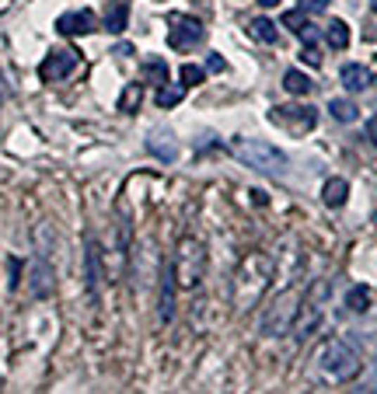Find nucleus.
Returning <instances> with one entry per match:
<instances>
[{
    "mask_svg": "<svg viewBox=\"0 0 377 394\" xmlns=\"http://www.w3.org/2000/svg\"><path fill=\"white\" fill-rule=\"evenodd\" d=\"M273 283V262L269 255L262 251H248L234 272V290H231V300H234V310H252L266 290Z\"/></svg>",
    "mask_w": 377,
    "mask_h": 394,
    "instance_id": "nucleus-1",
    "label": "nucleus"
},
{
    "mask_svg": "<svg viewBox=\"0 0 377 394\" xmlns=\"http://www.w3.org/2000/svg\"><path fill=\"white\" fill-rule=\"evenodd\" d=\"M328 290H332V283H328V280H314V283L307 287V294L297 300V314H293V324H290V335H293V342H297V346H300V342H307V339L314 335V328L321 324Z\"/></svg>",
    "mask_w": 377,
    "mask_h": 394,
    "instance_id": "nucleus-2",
    "label": "nucleus"
},
{
    "mask_svg": "<svg viewBox=\"0 0 377 394\" xmlns=\"http://www.w3.org/2000/svg\"><path fill=\"white\" fill-rule=\"evenodd\" d=\"M318 367L332 381H353L360 374V353L346 339H325V346L318 349Z\"/></svg>",
    "mask_w": 377,
    "mask_h": 394,
    "instance_id": "nucleus-3",
    "label": "nucleus"
},
{
    "mask_svg": "<svg viewBox=\"0 0 377 394\" xmlns=\"http://www.w3.org/2000/svg\"><path fill=\"white\" fill-rule=\"evenodd\" d=\"M231 150H234L248 168H255V171H266V175H283V171H286V154L276 150L273 143H266V140L238 136V140L231 143Z\"/></svg>",
    "mask_w": 377,
    "mask_h": 394,
    "instance_id": "nucleus-4",
    "label": "nucleus"
},
{
    "mask_svg": "<svg viewBox=\"0 0 377 394\" xmlns=\"http://www.w3.org/2000/svg\"><path fill=\"white\" fill-rule=\"evenodd\" d=\"M172 272H175V283H179L182 290H196V287L203 283V276H206V248H203V241L182 237Z\"/></svg>",
    "mask_w": 377,
    "mask_h": 394,
    "instance_id": "nucleus-5",
    "label": "nucleus"
},
{
    "mask_svg": "<svg viewBox=\"0 0 377 394\" xmlns=\"http://www.w3.org/2000/svg\"><path fill=\"white\" fill-rule=\"evenodd\" d=\"M297 290H286L280 294L273 303H269V310L262 314V324H259V331L266 335V339H276L283 331H290V324H293V314H297Z\"/></svg>",
    "mask_w": 377,
    "mask_h": 394,
    "instance_id": "nucleus-6",
    "label": "nucleus"
},
{
    "mask_svg": "<svg viewBox=\"0 0 377 394\" xmlns=\"http://www.w3.org/2000/svg\"><path fill=\"white\" fill-rule=\"evenodd\" d=\"M269 119L283 126V129H290V133H307V129H314V122H318V112L311 108V105H276V108H269Z\"/></svg>",
    "mask_w": 377,
    "mask_h": 394,
    "instance_id": "nucleus-7",
    "label": "nucleus"
},
{
    "mask_svg": "<svg viewBox=\"0 0 377 394\" xmlns=\"http://www.w3.org/2000/svg\"><path fill=\"white\" fill-rule=\"evenodd\" d=\"M81 67V56H77V49H53L46 60H42V67H39V77L46 81V84H60V81H67L74 70Z\"/></svg>",
    "mask_w": 377,
    "mask_h": 394,
    "instance_id": "nucleus-8",
    "label": "nucleus"
},
{
    "mask_svg": "<svg viewBox=\"0 0 377 394\" xmlns=\"http://www.w3.org/2000/svg\"><path fill=\"white\" fill-rule=\"evenodd\" d=\"M203 35H206L203 21L179 14V18H172V28H168V46H172V49H192V46H199V42H203Z\"/></svg>",
    "mask_w": 377,
    "mask_h": 394,
    "instance_id": "nucleus-9",
    "label": "nucleus"
},
{
    "mask_svg": "<svg viewBox=\"0 0 377 394\" xmlns=\"http://www.w3.org/2000/svg\"><path fill=\"white\" fill-rule=\"evenodd\" d=\"M94 25H98V18L91 11H70V14H60L56 32L60 35H88V32H94Z\"/></svg>",
    "mask_w": 377,
    "mask_h": 394,
    "instance_id": "nucleus-10",
    "label": "nucleus"
},
{
    "mask_svg": "<svg viewBox=\"0 0 377 394\" xmlns=\"http://www.w3.org/2000/svg\"><path fill=\"white\" fill-rule=\"evenodd\" d=\"M339 77H343V88H346V91H353V95L371 88V70H367L364 63H346Z\"/></svg>",
    "mask_w": 377,
    "mask_h": 394,
    "instance_id": "nucleus-11",
    "label": "nucleus"
},
{
    "mask_svg": "<svg viewBox=\"0 0 377 394\" xmlns=\"http://www.w3.org/2000/svg\"><path fill=\"white\" fill-rule=\"evenodd\" d=\"M32 294L35 296H49L53 294V265L39 255L32 265Z\"/></svg>",
    "mask_w": 377,
    "mask_h": 394,
    "instance_id": "nucleus-12",
    "label": "nucleus"
},
{
    "mask_svg": "<svg viewBox=\"0 0 377 394\" xmlns=\"http://www.w3.org/2000/svg\"><path fill=\"white\" fill-rule=\"evenodd\" d=\"M126 25H129V0H112L105 7V28L112 35H119V32H126Z\"/></svg>",
    "mask_w": 377,
    "mask_h": 394,
    "instance_id": "nucleus-13",
    "label": "nucleus"
},
{
    "mask_svg": "<svg viewBox=\"0 0 377 394\" xmlns=\"http://www.w3.org/2000/svg\"><path fill=\"white\" fill-rule=\"evenodd\" d=\"M321 199H325V206H332V209L346 206V199H350V182H346V178H328L325 189H321Z\"/></svg>",
    "mask_w": 377,
    "mask_h": 394,
    "instance_id": "nucleus-14",
    "label": "nucleus"
},
{
    "mask_svg": "<svg viewBox=\"0 0 377 394\" xmlns=\"http://www.w3.org/2000/svg\"><path fill=\"white\" fill-rule=\"evenodd\" d=\"M147 150H151V154H158L161 161H175V154H179V147H175V136H172V133H151Z\"/></svg>",
    "mask_w": 377,
    "mask_h": 394,
    "instance_id": "nucleus-15",
    "label": "nucleus"
},
{
    "mask_svg": "<svg viewBox=\"0 0 377 394\" xmlns=\"http://www.w3.org/2000/svg\"><path fill=\"white\" fill-rule=\"evenodd\" d=\"M172 314H175V272L168 269V272L161 276V321L168 324Z\"/></svg>",
    "mask_w": 377,
    "mask_h": 394,
    "instance_id": "nucleus-16",
    "label": "nucleus"
},
{
    "mask_svg": "<svg viewBox=\"0 0 377 394\" xmlns=\"http://www.w3.org/2000/svg\"><path fill=\"white\" fill-rule=\"evenodd\" d=\"M248 35H252L255 42H266V46H276V42H280V32H276V25H273L269 18L248 21Z\"/></svg>",
    "mask_w": 377,
    "mask_h": 394,
    "instance_id": "nucleus-17",
    "label": "nucleus"
},
{
    "mask_svg": "<svg viewBox=\"0 0 377 394\" xmlns=\"http://www.w3.org/2000/svg\"><path fill=\"white\" fill-rule=\"evenodd\" d=\"M98 287H101V258H98V241L88 237V290H91V300H98Z\"/></svg>",
    "mask_w": 377,
    "mask_h": 394,
    "instance_id": "nucleus-18",
    "label": "nucleus"
},
{
    "mask_svg": "<svg viewBox=\"0 0 377 394\" xmlns=\"http://www.w3.org/2000/svg\"><path fill=\"white\" fill-rule=\"evenodd\" d=\"M186 98V84H158V91H154V101H158V108H175L179 101Z\"/></svg>",
    "mask_w": 377,
    "mask_h": 394,
    "instance_id": "nucleus-19",
    "label": "nucleus"
},
{
    "mask_svg": "<svg viewBox=\"0 0 377 394\" xmlns=\"http://www.w3.org/2000/svg\"><path fill=\"white\" fill-rule=\"evenodd\" d=\"M328 115H332L336 122H357V119H360V108L350 98H332L328 101Z\"/></svg>",
    "mask_w": 377,
    "mask_h": 394,
    "instance_id": "nucleus-20",
    "label": "nucleus"
},
{
    "mask_svg": "<svg viewBox=\"0 0 377 394\" xmlns=\"http://www.w3.org/2000/svg\"><path fill=\"white\" fill-rule=\"evenodd\" d=\"M325 42L332 46V49H346L350 46V25L346 21H328V28H325Z\"/></svg>",
    "mask_w": 377,
    "mask_h": 394,
    "instance_id": "nucleus-21",
    "label": "nucleus"
},
{
    "mask_svg": "<svg viewBox=\"0 0 377 394\" xmlns=\"http://www.w3.org/2000/svg\"><path fill=\"white\" fill-rule=\"evenodd\" d=\"M283 88H286L290 95H311V88H314V84H311V77H307V74H300V70L293 67V70H286V74H283Z\"/></svg>",
    "mask_w": 377,
    "mask_h": 394,
    "instance_id": "nucleus-22",
    "label": "nucleus"
},
{
    "mask_svg": "<svg viewBox=\"0 0 377 394\" xmlns=\"http://www.w3.org/2000/svg\"><path fill=\"white\" fill-rule=\"evenodd\" d=\"M346 307L357 310V314H364V310L371 307V290H367V287H353V290L346 294Z\"/></svg>",
    "mask_w": 377,
    "mask_h": 394,
    "instance_id": "nucleus-23",
    "label": "nucleus"
},
{
    "mask_svg": "<svg viewBox=\"0 0 377 394\" xmlns=\"http://www.w3.org/2000/svg\"><path fill=\"white\" fill-rule=\"evenodd\" d=\"M143 77H147L154 88L165 84V81H168V63H165V60H151V63L143 67Z\"/></svg>",
    "mask_w": 377,
    "mask_h": 394,
    "instance_id": "nucleus-24",
    "label": "nucleus"
},
{
    "mask_svg": "<svg viewBox=\"0 0 377 394\" xmlns=\"http://www.w3.org/2000/svg\"><path fill=\"white\" fill-rule=\"evenodd\" d=\"M140 95H143V88L140 84H129L126 91H122V98H119V108L129 115V112H136V105H140Z\"/></svg>",
    "mask_w": 377,
    "mask_h": 394,
    "instance_id": "nucleus-25",
    "label": "nucleus"
},
{
    "mask_svg": "<svg viewBox=\"0 0 377 394\" xmlns=\"http://www.w3.org/2000/svg\"><path fill=\"white\" fill-rule=\"evenodd\" d=\"M179 77H182V84H186V88H196V84H203V67L186 63V67L179 70Z\"/></svg>",
    "mask_w": 377,
    "mask_h": 394,
    "instance_id": "nucleus-26",
    "label": "nucleus"
},
{
    "mask_svg": "<svg viewBox=\"0 0 377 394\" xmlns=\"http://www.w3.org/2000/svg\"><path fill=\"white\" fill-rule=\"evenodd\" d=\"M297 39H300L304 46H314V42L321 39V28H314L311 21H304V25H300V32H297Z\"/></svg>",
    "mask_w": 377,
    "mask_h": 394,
    "instance_id": "nucleus-27",
    "label": "nucleus"
},
{
    "mask_svg": "<svg viewBox=\"0 0 377 394\" xmlns=\"http://www.w3.org/2000/svg\"><path fill=\"white\" fill-rule=\"evenodd\" d=\"M304 21H307V18H304V11H286V14H283V25H286L293 35L300 32V25H304Z\"/></svg>",
    "mask_w": 377,
    "mask_h": 394,
    "instance_id": "nucleus-28",
    "label": "nucleus"
},
{
    "mask_svg": "<svg viewBox=\"0 0 377 394\" xmlns=\"http://www.w3.org/2000/svg\"><path fill=\"white\" fill-rule=\"evenodd\" d=\"M300 11L304 14H325L328 11V0H300Z\"/></svg>",
    "mask_w": 377,
    "mask_h": 394,
    "instance_id": "nucleus-29",
    "label": "nucleus"
},
{
    "mask_svg": "<svg viewBox=\"0 0 377 394\" xmlns=\"http://www.w3.org/2000/svg\"><path fill=\"white\" fill-rule=\"evenodd\" d=\"M304 60H307L311 67H318V63H321V56H318V49H314V46H304Z\"/></svg>",
    "mask_w": 377,
    "mask_h": 394,
    "instance_id": "nucleus-30",
    "label": "nucleus"
},
{
    "mask_svg": "<svg viewBox=\"0 0 377 394\" xmlns=\"http://www.w3.org/2000/svg\"><path fill=\"white\" fill-rule=\"evenodd\" d=\"M224 67H227V63H224V56H213V53L206 56V70H224Z\"/></svg>",
    "mask_w": 377,
    "mask_h": 394,
    "instance_id": "nucleus-31",
    "label": "nucleus"
},
{
    "mask_svg": "<svg viewBox=\"0 0 377 394\" xmlns=\"http://www.w3.org/2000/svg\"><path fill=\"white\" fill-rule=\"evenodd\" d=\"M367 136H371V143L377 147V119H371V126H367Z\"/></svg>",
    "mask_w": 377,
    "mask_h": 394,
    "instance_id": "nucleus-32",
    "label": "nucleus"
},
{
    "mask_svg": "<svg viewBox=\"0 0 377 394\" xmlns=\"http://www.w3.org/2000/svg\"><path fill=\"white\" fill-rule=\"evenodd\" d=\"M259 4H262V7H276L280 0H259Z\"/></svg>",
    "mask_w": 377,
    "mask_h": 394,
    "instance_id": "nucleus-33",
    "label": "nucleus"
},
{
    "mask_svg": "<svg viewBox=\"0 0 377 394\" xmlns=\"http://www.w3.org/2000/svg\"><path fill=\"white\" fill-rule=\"evenodd\" d=\"M371 7H374V11H377V0H371Z\"/></svg>",
    "mask_w": 377,
    "mask_h": 394,
    "instance_id": "nucleus-34",
    "label": "nucleus"
}]
</instances>
